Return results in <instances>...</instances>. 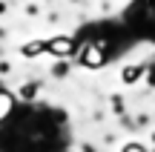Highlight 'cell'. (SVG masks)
Listing matches in <instances>:
<instances>
[{
    "mask_svg": "<svg viewBox=\"0 0 155 152\" xmlns=\"http://www.w3.org/2000/svg\"><path fill=\"white\" fill-rule=\"evenodd\" d=\"M72 49H75V40H72V37H66V34H61V37H52V40H46V52H52V55H58V57L69 55Z\"/></svg>",
    "mask_w": 155,
    "mask_h": 152,
    "instance_id": "7a4b0ae2",
    "label": "cell"
},
{
    "mask_svg": "<svg viewBox=\"0 0 155 152\" xmlns=\"http://www.w3.org/2000/svg\"><path fill=\"white\" fill-rule=\"evenodd\" d=\"M138 75H141V66H127L124 69V80H127V83H132Z\"/></svg>",
    "mask_w": 155,
    "mask_h": 152,
    "instance_id": "277c9868",
    "label": "cell"
},
{
    "mask_svg": "<svg viewBox=\"0 0 155 152\" xmlns=\"http://www.w3.org/2000/svg\"><path fill=\"white\" fill-rule=\"evenodd\" d=\"M23 57H38L46 52V40H29V43H23Z\"/></svg>",
    "mask_w": 155,
    "mask_h": 152,
    "instance_id": "3957f363",
    "label": "cell"
},
{
    "mask_svg": "<svg viewBox=\"0 0 155 152\" xmlns=\"http://www.w3.org/2000/svg\"><path fill=\"white\" fill-rule=\"evenodd\" d=\"M124 152H144V147H138V144H129V147H124Z\"/></svg>",
    "mask_w": 155,
    "mask_h": 152,
    "instance_id": "5b68a950",
    "label": "cell"
},
{
    "mask_svg": "<svg viewBox=\"0 0 155 152\" xmlns=\"http://www.w3.org/2000/svg\"><path fill=\"white\" fill-rule=\"evenodd\" d=\"M78 63L86 69H98L104 66V49H101V43H86L81 49V55H78Z\"/></svg>",
    "mask_w": 155,
    "mask_h": 152,
    "instance_id": "6da1fadb",
    "label": "cell"
}]
</instances>
